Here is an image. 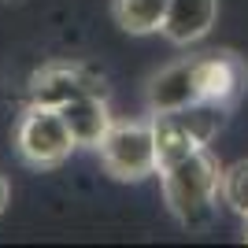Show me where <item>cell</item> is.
Returning <instances> with one entry per match:
<instances>
[{"mask_svg": "<svg viewBox=\"0 0 248 248\" xmlns=\"http://www.w3.org/2000/svg\"><path fill=\"white\" fill-rule=\"evenodd\" d=\"M159 182H163V200L170 215L186 230L211 226L222 197V163L211 155V148H197L182 155L178 163L159 167Z\"/></svg>", "mask_w": 248, "mask_h": 248, "instance_id": "6da1fadb", "label": "cell"}, {"mask_svg": "<svg viewBox=\"0 0 248 248\" xmlns=\"http://www.w3.org/2000/svg\"><path fill=\"white\" fill-rule=\"evenodd\" d=\"M226 123V108L211 100L189 104V108H178V111H155L152 115V134H155V155H159V167L178 163L182 155L207 148L215 141V134Z\"/></svg>", "mask_w": 248, "mask_h": 248, "instance_id": "7a4b0ae2", "label": "cell"}, {"mask_svg": "<svg viewBox=\"0 0 248 248\" xmlns=\"http://www.w3.org/2000/svg\"><path fill=\"white\" fill-rule=\"evenodd\" d=\"M100 163L115 182H145L159 174V155H155V134L148 123H111L100 137Z\"/></svg>", "mask_w": 248, "mask_h": 248, "instance_id": "3957f363", "label": "cell"}, {"mask_svg": "<svg viewBox=\"0 0 248 248\" xmlns=\"http://www.w3.org/2000/svg\"><path fill=\"white\" fill-rule=\"evenodd\" d=\"M15 148H19L22 163L30 167H60L63 159H71V152L78 148L71 126L56 108L48 104H30L22 111L19 126H15Z\"/></svg>", "mask_w": 248, "mask_h": 248, "instance_id": "277c9868", "label": "cell"}, {"mask_svg": "<svg viewBox=\"0 0 248 248\" xmlns=\"http://www.w3.org/2000/svg\"><path fill=\"white\" fill-rule=\"evenodd\" d=\"M56 111L67 119L78 148H96L100 137L108 134V126L115 123L111 108H108V89H104V85H85V89L71 93L67 100L56 104Z\"/></svg>", "mask_w": 248, "mask_h": 248, "instance_id": "5b68a950", "label": "cell"}, {"mask_svg": "<svg viewBox=\"0 0 248 248\" xmlns=\"http://www.w3.org/2000/svg\"><path fill=\"white\" fill-rule=\"evenodd\" d=\"M200 100H204V93H200L197 60H178L148 82V108H152V115L178 111V108H189V104H200Z\"/></svg>", "mask_w": 248, "mask_h": 248, "instance_id": "8992f818", "label": "cell"}, {"mask_svg": "<svg viewBox=\"0 0 248 248\" xmlns=\"http://www.w3.org/2000/svg\"><path fill=\"white\" fill-rule=\"evenodd\" d=\"M197 71H200V93L211 104H230L241 96L248 82V67L241 63V56L233 52H207V56H197Z\"/></svg>", "mask_w": 248, "mask_h": 248, "instance_id": "52a82bcc", "label": "cell"}, {"mask_svg": "<svg viewBox=\"0 0 248 248\" xmlns=\"http://www.w3.org/2000/svg\"><path fill=\"white\" fill-rule=\"evenodd\" d=\"M215 19H218V0H170L159 33L170 45H197L211 33Z\"/></svg>", "mask_w": 248, "mask_h": 248, "instance_id": "ba28073f", "label": "cell"}, {"mask_svg": "<svg viewBox=\"0 0 248 248\" xmlns=\"http://www.w3.org/2000/svg\"><path fill=\"white\" fill-rule=\"evenodd\" d=\"M170 0H111V15L126 33H155L163 30Z\"/></svg>", "mask_w": 248, "mask_h": 248, "instance_id": "9c48e42d", "label": "cell"}, {"mask_svg": "<svg viewBox=\"0 0 248 248\" xmlns=\"http://www.w3.org/2000/svg\"><path fill=\"white\" fill-rule=\"evenodd\" d=\"M222 204L230 211H237L241 218L248 215V159L222 167Z\"/></svg>", "mask_w": 248, "mask_h": 248, "instance_id": "30bf717a", "label": "cell"}, {"mask_svg": "<svg viewBox=\"0 0 248 248\" xmlns=\"http://www.w3.org/2000/svg\"><path fill=\"white\" fill-rule=\"evenodd\" d=\"M8 204H11V186H8V178H4V170H0V215L8 211Z\"/></svg>", "mask_w": 248, "mask_h": 248, "instance_id": "8fae6325", "label": "cell"}, {"mask_svg": "<svg viewBox=\"0 0 248 248\" xmlns=\"http://www.w3.org/2000/svg\"><path fill=\"white\" fill-rule=\"evenodd\" d=\"M245 241H248V215H245Z\"/></svg>", "mask_w": 248, "mask_h": 248, "instance_id": "7c38bea8", "label": "cell"}]
</instances>
